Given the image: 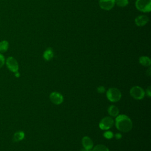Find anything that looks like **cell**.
I'll return each instance as SVG.
<instances>
[{
    "label": "cell",
    "instance_id": "1",
    "mask_svg": "<svg viewBox=\"0 0 151 151\" xmlns=\"http://www.w3.org/2000/svg\"><path fill=\"white\" fill-rule=\"evenodd\" d=\"M115 125L119 131L123 132H128L133 127V123L131 119L125 114H119L116 117Z\"/></svg>",
    "mask_w": 151,
    "mask_h": 151
},
{
    "label": "cell",
    "instance_id": "2",
    "mask_svg": "<svg viewBox=\"0 0 151 151\" xmlns=\"http://www.w3.org/2000/svg\"><path fill=\"white\" fill-rule=\"evenodd\" d=\"M106 96L107 99L111 102L119 101L122 97V93L120 91L115 87L109 88L106 92Z\"/></svg>",
    "mask_w": 151,
    "mask_h": 151
},
{
    "label": "cell",
    "instance_id": "3",
    "mask_svg": "<svg viewBox=\"0 0 151 151\" xmlns=\"http://www.w3.org/2000/svg\"><path fill=\"white\" fill-rule=\"evenodd\" d=\"M135 6L142 12H149L151 11V0H136Z\"/></svg>",
    "mask_w": 151,
    "mask_h": 151
},
{
    "label": "cell",
    "instance_id": "4",
    "mask_svg": "<svg viewBox=\"0 0 151 151\" xmlns=\"http://www.w3.org/2000/svg\"><path fill=\"white\" fill-rule=\"evenodd\" d=\"M8 69L13 73H16L18 71L19 65L17 60L12 57L9 56L6 59H5V63Z\"/></svg>",
    "mask_w": 151,
    "mask_h": 151
},
{
    "label": "cell",
    "instance_id": "5",
    "mask_svg": "<svg viewBox=\"0 0 151 151\" xmlns=\"http://www.w3.org/2000/svg\"><path fill=\"white\" fill-rule=\"evenodd\" d=\"M130 94L133 98L136 100H141L145 97V92L142 87L136 86L131 88L130 90Z\"/></svg>",
    "mask_w": 151,
    "mask_h": 151
},
{
    "label": "cell",
    "instance_id": "6",
    "mask_svg": "<svg viewBox=\"0 0 151 151\" xmlns=\"http://www.w3.org/2000/svg\"><path fill=\"white\" fill-rule=\"evenodd\" d=\"M114 124V120L111 117H105L103 118L99 123V127L101 130H109Z\"/></svg>",
    "mask_w": 151,
    "mask_h": 151
},
{
    "label": "cell",
    "instance_id": "7",
    "mask_svg": "<svg viewBox=\"0 0 151 151\" xmlns=\"http://www.w3.org/2000/svg\"><path fill=\"white\" fill-rule=\"evenodd\" d=\"M100 7L105 11L111 10L115 5V0H99Z\"/></svg>",
    "mask_w": 151,
    "mask_h": 151
},
{
    "label": "cell",
    "instance_id": "8",
    "mask_svg": "<svg viewBox=\"0 0 151 151\" xmlns=\"http://www.w3.org/2000/svg\"><path fill=\"white\" fill-rule=\"evenodd\" d=\"M50 99L52 103L57 105L61 104L64 100L63 95L56 91L52 92L50 94Z\"/></svg>",
    "mask_w": 151,
    "mask_h": 151
},
{
    "label": "cell",
    "instance_id": "9",
    "mask_svg": "<svg viewBox=\"0 0 151 151\" xmlns=\"http://www.w3.org/2000/svg\"><path fill=\"white\" fill-rule=\"evenodd\" d=\"M149 17L145 15H141L137 16L135 19L134 22L136 25L139 27H142L145 25L149 22Z\"/></svg>",
    "mask_w": 151,
    "mask_h": 151
},
{
    "label": "cell",
    "instance_id": "10",
    "mask_svg": "<svg viewBox=\"0 0 151 151\" xmlns=\"http://www.w3.org/2000/svg\"><path fill=\"white\" fill-rule=\"evenodd\" d=\"M82 145L84 149L91 150L93 147V142L88 136H84L82 139Z\"/></svg>",
    "mask_w": 151,
    "mask_h": 151
},
{
    "label": "cell",
    "instance_id": "11",
    "mask_svg": "<svg viewBox=\"0 0 151 151\" xmlns=\"http://www.w3.org/2000/svg\"><path fill=\"white\" fill-rule=\"evenodd\" d=\"M25 137V133L23 131L19 130L16 132L12 137V140L14 142H18L23 140Z\"/></svg>",
    "mask_w": 151,
    "mask_h": 151
},
{
    "label": "cell",
    "instance_id": "12",
    "mask_svg": "<svg viewBox=\"0 0 151 151\" xmlns=\"http://www.w3.org/2000/svg\"><path fill=\"white\" fill-rule=\"evenodd\" d=\"M108 113L111 117H116L119 114V109L116 106L111 105L108 108Z\"/></svg>",
    "mask_w": 151,
    "mask_h": 151
},
{
    "label": "cell",
    "instance_id": "13",
    "mask_svg": "<svg viewBox=\"0 0 151 151\" xmlns=\"http://www.w3.org/2000/svg\"><path fill=\"white\" fill-rule=\"evenodd\" d=\"M54 56V52L51 48H47L43 54V57L46 61H50L51 60Z\"/></svg>",
    "mask_w": 151,
    "mask_h": 151
},
{
    "label": "cell",
    "instance_id": "14",
    "mask_svg": "<svg viewBox=\"0 0 151 151\" xmlns=\"http://www.w3.org/2000/svg\"><path fill=\"white\" fill-rule=\"evenodd\" d=\"M139 63L143 66L149 67L151 64V60L147 56H141L139 58Z\"/></svg>",
    "mask_w": 151,
    "mask_h": 151
},
{
    "label": "cell",
    "instance_id": "15",
    "mask_svg": "<svg viewBox=\"0 0 151 151\" xmlns=\"http://www.w3.org/2000/svg\"><path fill=\"white\" fill-rule=\"evenodd\" d=\"M9 48V42L6 40H2L0 41V52H5Z\"/></svg>",
    "mask_w": 151,
    "mask_h": 151
},
{
    "label": "cell",
    "instance_id": "16",
    "mask_svg": "<svg viewBox=\"0 0 151 151\" xmlns=\"http://www.w3.org/2000/svg\"><path fill=\"white\" fill-rule=\"evenodd\" d=\"M92 149L91 151H110L107 146L101 144L97 145Z\"/></svg>",
    "mask_w": 151,
    "mask_h": 151
},
{
    "label": "cell",
    "instance_id": "17",
    "mask_svg": "<svg viewBox=\"0 0 151 151\" xmlns=\"http://www.w3.org/2000/svg\"><path fill=\"white\" fill-rule=\"evenodd\" d=\"M129 4V0H115V4L120 7H124Z\"/></svg>",
    "mask_w": 151,
    "mask_h": 151
},
{
    "label": "cell",
    "instance_id": "18",
    "mask_svg": "<svg viewBox=\"0 0 151 151\" xmlns=\"http://www.w3.org/2000/svg\"><path fill=\"white\" fill-rule=\"evenodd\" d=\"M113 133L111 131H109V130H107V131H106L104 133H103V136L104 137H106V139H111L113 137Z\"/></svg>",
    "mask_w": 151,
    "mask_h": 151
},
{
    "label": "cell",
    "instance_id": "19",
    "mask_svg": "<svg viewBox=\"0 0 151 151\" xmlns=\"http://www.w3.org/2000/svg\"><path fill=\"white\" fill-rule=\"evenodd\" d=\"M5 63V58L4 55L0 52V68L2 67Z\"/></svg>",
    "mask_w": 151,
    "mask_h": 151
},
{
    "label": "cell",
    "instance_id": "20",
    "mask_svg": "<svg viewBox=\"0 0 151 151\" xmlns=\"http://www.w3.org/2000/svg\"><path fill=\"white\" fill-rule=\"evenodd\" d=\"M97 90L98 91V93H103L106 91V89L105 87L104 86H99L97 87Z\"/></svg>",
    "mask_w": 151,
    "mask_h": 151
},
{
    "label": "cell",
    "instance_id": "21",
    "mask_svg": "<svg viewBox=\"0 0 151 151\" xmlns=\"http://www.w3.org/2000/svg\"><path fill=\"white\" fill-rule=\"evenodd\" d=\"M146 95L150 97V96H151V89H150V87L149 86L147 88H146Z\"/></svg>",
    "mask_w": 151,
    "mask_h": 151
},
{
    "label": "cell",
    "instance_id": "22",
    "mask_svg": "<svg viewBox=\"0 0 151 151\" xmlns=\"http://www.w3.org/2000/svg\"><path fill=\"white\" fill-rule=\"evenodd\" d=\"M114 136L117 139H120L122 137V134L120 133H116Z\"/></svg>",
    "mask_w": 151,
    "mask_h": 151
},
{
    "label": "cell",
    "instance_id": "23",
    "mask_svg": "<svg viewBox=\"0 0 151 151\" xmlns=\"http://www.w3.org/2000/svg\"><path fill=\"white\" fill-rule=\"evenodd\" d=\"M146 74L149 76H150L151 75V71H150V67L146 70Z\"/></svg>",
    "mask_w": 151,
    "mask_h": 151
},
{
    "label": "cell",
    "instance_id": "24",
    "mask_svg": "<svg viewBox=\"0 0 151 151\" xmlns=\"http://www.w3.org/2000/svg\"><path fill=\"white\" fill-rule=\"evenodd\" d=\"M15 73V77H19V73H18V71H17V72H16V73Z\"/></svg>",
    "mask_w": 151,
    "mask_h": 151
},
{
    "label": "cell",
    "instance_id": "25",
    "mask_svg": "<svg viewBox=\"0 0 151 151\" xmlns=\"http://www.w3.org/2000/svg\"><path fill=\"white\" fill-rule=\"evenodd\" d=\"M81 151H91V150H88V149H86L83 148V149H82L81 150Z\"/></svg>",
    "mask_w": 151,
    "mask_h": 151
}]
</instances>
